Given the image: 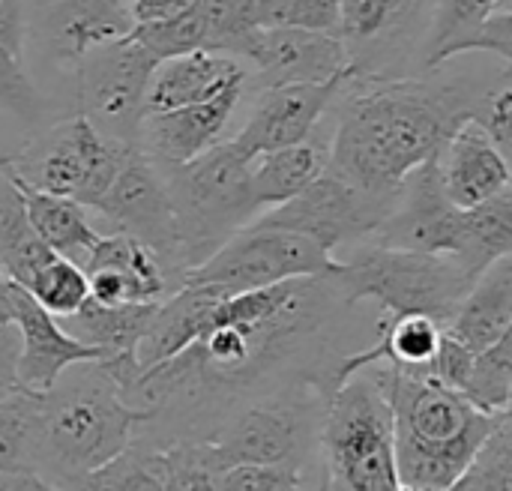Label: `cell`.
I'll return each instance as SVG.
<instances>
[{
  "mask_svg": "<svg viewBox=\"0 0 512 491\" xmlns=\"http://www.w3.org/2000/svg\"><path fill=\"white\" fill-rule=\"evenodd\" d=\"M354 93L339 111L327 168L354 186L399 198L405 180L441 156L450 135L471 120L483 87L468 78H375L354 72Z\"/></svg>",
  "mask_w": 512,
  "mask_h": 491,
  "instance_id": "1",
  "label": "cell"
},
{
  "mask_svg": "<svg viewBox=\"0 0 512 491\" xmlns=\"http://www.w3.org/2000/svg\"><path fill=\"white\" fill-rule=\"evenodd\" d=\"M147 420L150 411L126 402L96 360L72 363L45 393H36L33 471L48 489H81L132 444Z\"/></svg>",
  "mask_w": 512,
  "mask_h": 491,
  "instance_id": "2",
  "label": "cell"
},
{
  "mask_svg": "<svg viewBox=\"0 0 512 491\" xmlns=\"http://www.w3.org/2000/svg\"><path fill=\"white\" fill-rule=\"evenodd\" d=\"M369 378L384 393L393 414V456L399 489H453L480 441L501 414L474 408L459 390L420 372L369 366Z\"/></svg>",
  "mask_w": 512,
  "mask_h": 491,
  "instance_id": "3",
  "label": "cell"
},
{
  "mask_svg": "<svg viewBox=\"0 0 512 491\" xmlns=\"http://www.w3.org/2000/svg\"><path fill=\"white\" fill-rule=\"evenodd\" d=\"M330 279L348 306L375 300L384 315H429L441 327L474 285L450 255L393 249L369 237L351 243V255L339 258Z\"/></svg>",
  "mask_w": 512,
  "mask_h": 491,
  "instance_id": "4",
  "label": "cell"
},
{
  "mask_svg": "<svg viewBox=\"0 0 512 491\" xmlns=\"http://www.w3.org/2000/svg\"><path fill=\"white\" fill-rule=\"evenodd\" d=\"M318 447L324 489L399 491L393 414L366 369L342 381L324 402Z\"/></svg>",
  "mask_w": 512,
  "mask_h": 491,
  "instance_id": "5",
  "label": "cell"
},
{
  "mask_svg": "<svg viewBox=\"0 0 512 491\" xmlns=\"http://www.w3.org/2000/svg\"><path fill=\"white\" fill-rule=\"evenodd\" d=\"M249 168L234 141H216L183 165L159 168L177 213L186 273L258 216Z\"/></svg>",
  "mask_w": 512,
  "mask_h": 491,
  "instance_id": "6",
  "label": "cell"
},
{
  "mask_svg": "<svg viewBox=\"0 0 512 491\" xmlns=\"http://www.w3.org/2000/svg\"><path fill=\"white\" fill-rule=\"evenodd\" d=\"M336 267L339 258L318 246L312 237L252 222L231 234L210 258L192 267L183 282H207L237 294L297 276H324Z\"/></svg>",
  "mask_w": 512,
  "mask_h": 491,
  "instance_id": "7",
  "label": "cell"
},
{
  "mask_svg": "<svg viewBox=\"0 0 512 491\" xmlns=\"http://www.w3.org/2000/svg\"><path fill=\"white\" fill-rule=\"evenodd\" d=\"M87 210L93 225H105L102 234L120 231L144 243L162 261L165 273L174 282V291L183 285L186 264L177 213L159 168L141 150L129 153L108 192Z\"/></svg>",
  "mask_w": 512,
  "mask_h": 491,
  "instance_id": "8",
  "label": "cell"
},
{
  "mask_svg": "<svg viewBox=\"0 0 512 491\" xmlns=\"http://www.w3.org/2000/svg\"><path fill=\"white\" fill-rule=\"evenodd\" d=\"M156 57L132 36L99 45L78 63V114L90 126L126 147H138L144 102Z\"/></svg>",
  "mask_w": 512,
  "mask_h": 491,
  "instance_id": "9",
  "label": "cell"
},
{
  "mask_svg": "<svg viewBox=\"0 0 512 491\" xmlns=\"http://www.w3.org/2000/svg\"><path fill=\"white\" fill-rule=\"evenodd\" d=\"M393 204V198L372 195L339 177L336 171L324 168L303 192H297L279 207H270L255 222L300 231L333 255L342 246L372 237L390 216Z\"/></svg>",
  "mask_w": 512,
  "mask_h": 491,
  "instance_id": "10",
  "label": "cell"
},
{
  "mask_svg": "<svg viewBox=\"0 0 512 491\" xmlns=\"http://www.w3.org/2000/svg\"><path fill=\"white\" fill-rule=\"evenodd\" d=\"M234 57H246L255 66L258 87L279 84H315L354 69L348 45L330 30L297 27H249L231 48Z\"/></svg>",
  "mask_w": 512,
  "mask_h": 491,
  "instance_id": "11",
  "label": "cell"
},
{
  "mask_svg": "<svg viewBox=\"0 0 512 491\" xmlns=\"http://www.w3.org/2000/svg\"><path fill=\"white\" fill-rule=\"evenodd\" d=\"M309 420L303 396H264L240 405L210 441L228 468L243 462H303Z\"/></svg>",
  "mask_w": 512,
  "mask_h": 491,
  "instance_id": "12",
  "label": "cell"
},
{
  "mask_svg": "<svg viewBox=\"0 0 512 491\" xmlns=\"http://www.w3.org/2000/svg\"><path fill=\"white\" fill-rule=\"evenodd\" d=\"M0 318L18 330V390L45 393L72 363L99 360L96 348L78 342L15 279H9L0 294Z\"/></svg>",
  "mask_w": 512,
  "mask_h": 491,
  "instance_id": "13",
  "label": "cell"
},
{
  "mask_svg": "<svg viewBox=\"0 0 512 491\" xmlns=\"http://www.w3.org/2000/svg\"><path fill=\"white\" fill-rule=\"evenodd\" d=\"M354 72H357V66L345 75L315 81V84L261 87L249 120L231 138L234 147L249 162H255L261 153H270V150H279V147L309 138L318 126V120L327 114V108L342 96V90Z\"/></svg>",
  "mask_w": 512,
  "mask_h": 491,
  "instance_id": "14",
  "label": "cell"
},
{
  "mask_svg": "<svg viewBox=\"0 0 512 491\" xmlns=\"http://www.w3.org/2000/svg\"><path fill=\"white\" fill-rule=\"evenodd\" d=\"M459 222H462V210L447 201L438 177V156H435L405 180L390 216L369 240H378L393 249L435 252L453 258L459 240Z\"/></svg>",
  "mask_w": 512,
  "mask_h": 491,
  "instance_id": "15",
  "label": "cell"
},
{
  "mask_svg": "<svg viewBox=\"0 0 512 491\" xmlns=\"http://www.w3.org/2000/svg\"><path fill=\"white\" fill-rule=\"evenodd\" d=\"M249 81L231 84L213 99L180 105L171 111H156L144 114L141 129H138V150L156 165V168H171L195 159L207 147H213L225 126L231 123L240 96Z\"/></svg>",
  "mask_w": 512,
  "mask_h": 491,
  "instance_id": "16",
  "label": "cell"
},
{
  "mask_svg": "<svg viewBox=\"0 0 512 491\" xmlns=\"http://www.w3.org/2000/svg\"><path fill=\"white\" fill-rule=\"evenodd\" d=\"M102 141L105 135H99L84 114H75L63 123L48 126L30 144H21L9 171L39 192L66 195L75 201Z\"/></svg>",
  "mask_w": 512,
  "mask_h": 491,
  "instance_id": "17",
  "label": "cell"
},
{
  "mask_svg": "<svg viewBox=\"0 0 512 491\" xmlns=\"http://www.w3.org/2000/svg\"><path fill=\"white\" fill-rule=\"evenodd\" d=\"M132 27L135 15L129 0H45L39 15L45 51L60 66L72 69H78L93 48L129 36Z\"/></svg>",
  "mask_w": 512,
  "mask_h": 491,
  "instance_id": "18",
  "label": "cell"
},
{
  "mask_svg": "<svg viewBox=\"0 0 512 491\" xmlns=\"http://www.w3.org/2000/svg\"><path fill=\"white\" fill-rule=\"evenodd\" d=\"M438 177L447 201L468 210L510 189V159L474 120H465L438 156Z\"/></svg>",
  "mask_w": 512,
  "mask_h": 491,
  "instance_id": "19",
  "label": "cell"
},
{
  "mask_svg": "<svg viewBox=\"0 0 512 491\" xmlns=\"http://www.w3.org/2000/svg\"><path fill=\"white\" fill-rule=\"evenodd\" d=\"M240 81H249V72L240 63V57L225 54V51L201 48V51L159 60L150 75L144 114L171 111L180 105L213 99L216 93Z\"/></svg>",
  "mask_w": 512,
  "mask_h": 491,
  "instance_id": "20",
  "label": "cell"
},
{
  "mask_svg": "<svg viewBox=\"0 0 512 491\" xmlns=\"http://www.w3.org/2000/svg\"><path fill=\"white\" fill-rule=\"evenodd\" d=\"M228 291L219 285H207V282H183L177 291H171L168 297H162L156 303V312L144 330V336L135 345V360L138 369H150L168 357H174L177 351H183L186 345H192L204 324L207 315L213 312V306L225 297Z\"/></svg>",
  "mask_w": 512,
  "mask_h": 491,
  "instance_id": "21",
  "label": "cell"
},
{
  "mask_svg": "<svg viewBox=\"0 0 512 491\" xmlns=\"http://www.w3.org/2000/svg\"><path fill=\"white\" fill-rule=\"evenodd\" d=\"M444 330L450 336H456L465 348H471L474 354L495 345L501 336H507L512 330V261L510 255L498 258L495 264H489L474 285L468 288V294L462 297V303L456 306V312L450 315V321L444 324Z\"/></svg>",
  "mask_w": 512,
  "mask_h": 491,
  "instance_id": "22",
  "label": "cell"
},
{
  "mask_svg": "<svg viewBox=\"0 0 512 491\" xmlns=\"http://www.w3.org/2000/svg\"><path fill=\"white\" fill-rule=\"evenodd\" d=\"M12 174V171H9ZM15 177V174H12ZM21 195H24V207H27V219L33 225V231L39 234V240L60 258L84 267L96 240H99V228L90 219V210L81 207L78 201L66 198V195H51V192H39L27 183H21L15 177Z\"/></svg>",
  "mask_w": 512,
  "mask_h": 491,
  "instance_id": "23",
  "label": "cell"
},
{
  "mask_svg": "<svg viewBox=\"0 0 512 491\" xmlns=\"http://www.w3.org/2000/svg\"><path fill=\"white\" fill-rule=\"evenodd\" d=\"M330 159V141L303 138L297 144L270 150L258 156V165L249 168V192L258 210H270L303 192Z\"/></svg>",
  "mask_w": 512,
  "mask_h": 491,
  "instance_id": "24",
  "label": "cell"
},
{
  "mask_svg": "<svg viewBox=\"0 0 512 491\" xmlns=\"http://www.w3.org/2000/svg\"><path fill=\"white\" fill-rule=\"evenodd\" d=\"M156 303H99L87 297L72 315L60 324L84 345L99 351V360L135 354L138 339L144 336Z\"/></svg>",
  "mask_w": 512,
  "mask_h": 491,
  "instance_id": "25",
  "label": "cell"
},
{
  "mask_svg": "<svg viewBox=\"0 0 512 491\" xmlns=\"http://www.w3.org/2000/svg\"><path fill=\"white\" fill-rule=\"evenodd\" d=\"M512 249V189L492 195L489 201L462 210L459 240L453 258L477 279L489 264L510 255Z\"/></svg>",
  "mask_w": 512,
  "mask_h": 491,
  "instance_id": "26",
  "label": "cell"
},
{
  "mask_svg": "<svg viewBox=\"0 0 512 491\" xmlns=\"http://www.w3.org/2000/svg\"><path fill=\"white\" fill-rule=\"evenodd\" d=\"M24 21H21V6L18 0H6L0 9V105L36 126L45 114V102L24 66Z\"/></svg>",
  "mask_w": 512,
  "mask_h": 491,
  "instance_id": "27",
  "label": "cell"
},
{
  "mask_svg": "<svg viewBox=\"0 0 512 491\" xmlns=\"http://www.w3.org/2000/svg\"><path fill=\"white\" fill-rule=\"evenodd\" d=\"M51 255L54 252L39 240V234L33 231L27 219L24 195L15 177L9 174V168H3L0 171V264L3 270L18 285H24L33 276V270Z\"/></svg>",
  "mask_w": 512,
  "mask_h": 491,
  "instance_id": "28",
  "label": "cell"
},
{
  "mask_svg": "<svg viewBox=\"0 0 512 491\" xmlns=\"http://www.w3.org/2000/svg\"><path fill=\"white\" fill-rule=\"evenodd\" d=\"M474 408L486 414L510 411L512 399V330L495 345L474 354L468 378L459 390Z\"/></svg>",
  "mask_w": 512,
  "mask_h": 491,
  "instance_id": "29",
  "label": "cell"
},
{
  "mask_svg": "<svg viewBox=\"0 0 512 491\" xmlns=\"http://www.w3.org/2000/svg\"><path fill=\"white\" fill-rule=\"evenodd\" d=\"M33 438H36V393L15 390L3 396L0 399V474H36Z\"/></svg>",
  "mask_w": 512,
  "mask_h": 491,
  "instance_id": "30",
  "label": "cell"
},
{
  "mask_svg": "<svg viewBox=\"0 0 512 491\" xmlns=\"http://www.w3.org/2000/svg\"><path fill=\"white\" fill-rule=\"evenodd\" d=\"M459 491H512V417L510 411L474 450L468 468L453 483Z\"/></svg>",
  "mask_w": 512,
  "mask_h": 491,
  "instance_id": "31",
  "label": "cell"
},
{
  "mask_svg": "<svg viewBox=\"0 0 512 491\" xmlns=\"http://www.w3.org/2000/svg\"><path fill=\"white\" fill-rule=\"evenodd\" d=\"M129 36L138 39L156 60H168V57H180V54L207 48V33H204V21H201L195 0L174 15L135 21Z\"/></svg>",
  "mask_w": 512,
  "mask_h": 491,
  "instance_id": "32",
  "label": "cell"
},
{
  "mask_svg": "<svg viewBox=\"0 0 512 491\" xmlns=\"http://www.w3.org/2000/svg\"><path fill=\"white\" fill-rule=\"evenodd\" d=\"M24 288L54 318L72 315L90 297V282H87L84 267L60 258V255H51L48 261H42L33 270V276L24 282Z\"/></svg>",
  "mask_w": 512,
  "mask_h": 491,
  "instance_id": "33",
  "label": "cell"
},
{
  "mask_svg": "<svg viewBox=\"0 0 512 491\" xmlns=\"http://www.w3.org/2000/svg\"><path fill=\"white\" fill-rule=\"evenodd\" d=\"M474 51H489L495 57H501L504 66L512 63V6H498L486 21H480L477 27L459 33L456 39H450L447 45H441L438 51H432L423 60L426 72H435L438 66H444L450 57L459 54H474Z\"/></svg>",
  "mask_w": 512,
  "mask_h": 491,
  "instance_id": "34",
  "label": "cell"
},
{
  "mask_svg": "<svg viewBox=\"0 0 512 491\" xmlns=\"http://www.w3.org/2000/svg\"><path fill=\"white\" fill-rule=\"evenodd\" d=\"M303 462H243L219 477V491H297L312 489Z\"/></svg>",
  "mask_w": 512,
  "mask_h": 491,
  "instance_id": "35",
  "label": "cell"
},
{
  "mask_svg": "<svg viewBox=\"0 0 512 491\" xmlns=\"http://www.w3.org/2000/svg\"><path fill=\"white\" fill-rule=\"evenodd\" d=\"M336 15L339 0H255L252 27H297L333 33Z\"/></svg>",
  "mask_w": 512,
  "mask_h": 491,
  "instance_id": "36",
  "label": "cell"
},
{
  "mask_svg": "<svg viewBox=\"0 0 512 491\" xmlns=\"http://www.w3.org/2000/svg\"><path fill=\"white\" fill-rule=\"evenodd\" d=\"M510 66H504L501 78L492 81L489 87L480 90L477 102H474V111H471V120L495 141V147L510 159L512 150V87H510Z\"/></svg>",
  "mask_w": 512,
  "mask_h": 491,
  "instance_id": "37",
  "label": "cell"
},
{
  "mask_svg": "<svg viewBox=\"0 0 512 491\" xmlns=\"http://www.w3.org/2000/svg\"><path fill=\"white\" fill-rule=\"evenodd\" d=\"M498 6H512V0H441L435 9V21L426 33V54L423 60L438 51L441 45H447L450 39H456L459 33L477 27L480 21H486Z\"/></svg>",
  "mask_w": 512,
  "mask_h": 491,
  "instance_id": "38",
  "label": "cell"
},
{
  "mask_svg": "<svg viewBox=\"0 0 512 491\" xmlns=\"http://www.w3.org/2000/svg\"><path fill=\"white\" fill-rule=\"evenodd\" d=\"M195 6L204 21L207 51L231 54L234 42L252 27L255 0H195Z\"/></svg>",
  "mask_w": 512,
  "mask_h": 491,
  "instance_id": "39",
  "label": "cell"
},
{
  "mask_svg": "<svg viewBox=\"0 0 512 491\" xmlns=\"http://www.w3.org/2000/svg\"><path fill=\"white\" fill-rule=\"evenodd\" d=\"M471 360H474V351L465 348L456 336H450L447 330L441 333V342L426 366V372L420 375H429L435 378L438 384L444 387H453V390H462L465 378H468V369H471Z\"/></svg>",
  "mask_w": 512,
  "mask_h": 491,
  "instance_id": "40",
  "label": "cell"
},
{
  "mask_svg": "<svg viewBox=\"0 0 512 491\" xmlns=\"http://www.w3.org/2000/svg\"><path fill=\"white\" fill-rule=\"evenodd\" d=\"M18 330L0 318V399L18 390Z\"/></svg>",
  "mask_w": 512,
  "mask_h": 491,
  "instance_id": "41",
  "label": "cell"
},
{
  "mask_svg": "<svg viewBox=\"0 0 512 491\" xmlns=\"http://www.w3.org/2000/svg\"><path fill=\"white\" fill-rule=\"evenodd\" d=\"M192 0H129V9L135 15V21H147V18H165L174 15L180 9H186Z\"/></svg>",
  "mask_w": 512,
  "mask_h": 491,
  "instance_id": "42",
  "label": "cell"
},
{
  "mask_svg": "<svg viewBox=\"0 0 512 491\" xmlns=\"http://www.w3.org/2000/svg\"><path fill=\"white\" fill-rule=\"evenodd\" d=\"M42 491L48 483L36 474H0V491Z\"/></svg>",
  "mask_w": 512,
  "mask_h": 491,
  "instance_id": "43",
  "label": "cell"
},
{
  "mask_svg": "<svg viewBox=\"0 0 512 491\" xmlns=\"http://www.w3.org/2000/svg\"><path fill=\"white\" fill-rule=\"evenodd\" d=\"M18 150H21V144H9V141L0 135V171L12 165V159H15V153H18Z\"/></svg>",
  "mask_w": 512,
  "mask_h": 491,
  "instance_id": "44",
  "label": "cell"
},
{
  "mask_svg": "<svg viewBox=\"0 0 512 491\" xmlns=\"http://www.w3.org/2000/svg\"><path fill=\"white\" fill-rule=\"evenodd\" d=\"M9 279H12V276H9V273L3 270V264H0V294H3V288L9 285Z\"/></svg>",
  "mask_w": 512,
  "mask_h": 491,
  "instance_id": "45",
  "label": "cell"
},
{
  "mask_svg": "<svg viewBox=\"0 0 512 491\" xmlns=\"http://www.w3.org/2000/svg\"><path fill=\"white\" fill-rule=\"evenodd\" d=\"M3 6H6V0H0V9H3Z\"/></svg>",
  "mask_w": 512,
  "mask_h": 491,
  "instance_id": "46",
  "label": "cell"
}]
</instances>
